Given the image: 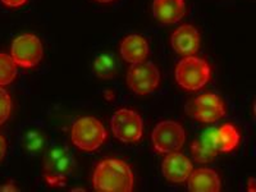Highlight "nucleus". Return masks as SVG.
<instances>
[{
	"label": "nucleus",
	"mask_w": 256,
	"mask_h": 192,
	"mask_svg": "<svg viewBox=\"0 0 256 192\" xmlns=\"http://www.w3.org/2000/svg\"><path fill=\"white\" fill-rule=\"evenodd\" d=\"M44 49L40 38L32 34H24L14 38L10 49V56L22 68L36 67L42 59Z\"/></svg>",
	"instance_id": "obj_7"
},
{
	"label": "nucleus",
	"mask_w": 256,
	"mask_h": 192,
	"mask_svg": "<svg viewBox=\"0 0 256 192\" xmlns=\"http://www.w3.org/2000/svg\"><path fill=\"white\" fill-rule=\"evenodd\" d=\"M194 170L192 162L178 152H172L166 155L162 162V173L164 178L173 184H182L188 180L190 174Z\"/></svg>",
	"instance_id": "obj_10"
},
{
	"label": "nucleus",
	"mask_w": 256,
	"mask_h": 192,
	"mask_svg": "<svg viewBox=\"0 0 256 192\" xmlns=\"http://www.w3.org/2000/svg\"><path fill=\"white\" fill-rule=\"evenodd\" d=\"M152 14L163 24H174L186 14L184 0H154Z\"/></svg>",
	"instance_id": "obj_12"
},
{
	"label": "nucleus",
	"mask_w": 256,
	"mask_h": 192,
	"mask_svg": "<svg viewBox=\"0 0 256 192\" xmlns=\"http://www.w3.org/2000/svg\"><path fill=\"white\" fill-rule=\"evenodd\" d=\"M190 114L202 123H216L227 114V106L216 94H202L191 102Z\"/></svg>",
	"instance_id": "obj_9"
},
{
	"label": "nucleus",
	"mask_w": 256,
	"mask_h": 192,
	"mask_svg": "<svg viewBox=\"0 0 256 192\" xmlns=\"http://www.w3.org/2000/svg\"><path fill=\"white\" fill-rule=\"evenodd\" d=\"M27 0H2V3L6 6H10V8H18V6H24Z\"/></svg>",
	"instance_id": "obj_22"
},
{
	"label": "nucleus",
	"mask_w": 256,
	"mask_h": 192,
	"mask_svg": "<svg viewBox=\"0 0 256 192\" xmlns=\"http://www.w3.org/2000/svg\"><path fill=\"white\" fill-rule=\"evenodd\" d=\"M170 45L180 56H195L200 48V34L192 24H182L170 36Z\"/></svg>",
	"instance_id": "obj_11"
},
{
	"label": "nucleus",
	"mask_w": 256,
	"mask_h": 192,
	"mask_svg": "<svg viewBox=\"0 0 256 192\" xmlns=\"http://www.w3.org/2000/svg\"><path fill=\"white\" fill-rule=\"evenodd\" d=\"M92 184L96 191L131 192L134 176L124 160L106 158L96 164L92 173Z\"/></svg>",
	"instance_id": "obj_1"
},
{
	"label": "nucleus",
	"mask_w": 256,
	"mask_h": 192,
	"mask_svg": "<svg viewBox=\"0 0 256 192\" xmlns=\"http://www.w3.org/2000/svg\"><path fill=\"white\" fill-rule=\"evenodd\" d=\"M187 180L191 192H219L222 188L219 174L210 168H198L192 170Z\"/></svg>",
	"instance_id": "obj_13"
},
{
	"label": "nucleus",
	"mask_w": 256,
	"mask_h": 192,
	"mask_svg": "<svg viewBox=\"0 0 256 192\" xmlns=\"http://www.w3.org/2000/svg\"><path fill=\"white\" fill-rule=\"evenodd\" d=\"M72 191H84V188H72Z\"/></svg>",
	"instance_id": "obj_26"
},
{
	"label": "nucleus",
	"mask_w": 256,
	"mask_h": 192,
	"mask_svg": "<svg viewBox=\"0 0 256 192\" xmlns=\"http://www.w3.org/2000/svg\"><path fill=\"white\" fill-rule=\"evenodd\" d=\"M13 104L12 99L6 90H4L3 86H0V126L6 123L8 118L12 114Z\"/></svg>",
	"instance_id": "obj_20"
},
{
	"label": "nucleus",
	"mask_w": 256,
	"mask_h": 192,
	"mask_svg": "<svg viewBox=\"0 0 256 192\" xmlns=\"http://www.w3.org/2000/svg\"><path fill=\"white\" fill-rule=\"evenodd\" d=\"M186 142V131L176 120H162L152 132V148L160 155L178 152Z\"/></svg>",
	"instance_id": "obj_5"
},
{
	"label": "nucleus",
	"mask_w": 256,
	"mask_h": 192,
	"mask_svg": "<svg viewBox=\"0 0 256 192\" xmlns=\"http://www.w3.org/2000/svg\"><path fill=\"white\" fill-rule=\"evenodd\" d=\"M108 137L106 130L94 116H82L70 128V140L76 148L84 152H95L104 145Z\"/></svg>",
	"instance_id": "obj_4"
},
{
	"label": "nucleus",
	"mask_w": 256,
	"mask_h": 192,
	"mask_svg": "<svg viewBox=\"0 0 256 192\" xmlns=\"http://www.w3.org/2000/svg\"><path fill=\"white\" fill-rule=\"evenodd\" d=\"M45 145H46V137H45L44 132L31 130V131L26 132V134L24 136V148L30 154H40L44 150Z\"/></svg>",
	"instance_id": "obj_18"
},
{
	"label": "nucleus",
	"mask_w": 256,
	"mask_h": 192,
	"mask_svg": "<svg viewBox=\"0 0 256 192\" xmlns=\"http://www.w3.org/2000/svg\"><path fill=\"white\" fill-rule=\"evenodd\" d=\"M120 52L122 58L128 63H141L148 56V44L144 36L128 35L120 42Z\"/></svg>",
	"instance_id": "obj_14"
},
{
	"label": "nucleus",
	"mask_w": 256,
	"mask_h": 192,
	"mask_svg": "<svg viewBox=\"0 0 256 192\" xmlns=\"http://www.w3.org/2000/svg\"><path fill=\"white\" fill-rule=\"evenodd\" d=\"M176 81L180 88L188 91L202 88L212 78V67L204 59L196 56H184L178 62L174 70Z\"/></svg>",
	"instance_id": "obj_3"
},
{
	"label": "nucleus",
	"mask_w": 256,
	"mask_h": 192,
	"mask_svg": "<svg viewBox=\"0 0 256 192\" xmlns=\"http://www.w3.org/2000/svg\"><path fill=\"white\" fill-rule=\"evenodd\" d=\"M6 154V140L3 134H0V163L3 162Z\"/></svg>",
	"instance_id": "obj_21"
},
{
	"label": "nucleus",
	"mask_w": 256,
	"mask_h": 192,
	"mask_svg": "<svg viewBox=\"0 0 256 192\" xmlns=\"http://www.w3.org/2000/svg\"><path fill=\"white\" fill-rule=\"evenodd\" d=\"M17 76V64L8 54L0 52V86L12 84Z\"/></svg>",
	"instance_id": "obj_19"
},
{
	"label": "nucleus",
	"mask_w": 256,
	"mask_h": 192,
	"mask_svg": "<svg viewBox=\"0 0 256 192\" xmlns=\"http://www.w3.org/2000/svg\"><path fill=\"white\" fill-rule=\"evenodd\" d=\"M92 68L96 77L104 80L113 78L116 74V70H118L116 59L112 54L104 52V54H100V56H96Z\"/></svg>",
	"instance_id": "obj_17"
},
{
	"label": "nucleus",
	"mask_w": 256,
	"mask_h": 192,
	"mask_svg": "<svg viewBox=\"0 0 256 192\" xmlns=\"http://www.w3.org/2000/svg\"><path fill=\"white\" fill-rule=\"evenodd\" d=\"M160 82L158 67L150 62L132 64L127 73V84L137 95H148L156 90Z\"/></svg>",
	"instance_id": "obj_8"
},
{
	"label": "nucleus",
	"mask_w": 256,
	"mask_h": 192,
	"mask_svg": "<svg viewBox=\"0 0 256 192\" xmlns=\"http://www.w3.org/2000/svg\"><path fill=\"white\" fill-rule=\"evenodd\" d=\"M96 2H99V3H112L114 0H96Z\"/></svg>",
	"instance_id": "obj_25"
},
{
	"label": "nucleus",
	"mask_w": 256,
	"mask_h": 192,
	"mask_svg": "<svg viewBox=\"0 0 256 192\" xmlns=\"http://www.w3.org/2000/svg\"><path fill=\"white\" fill-rule=\"evenodd\" d=\"M212 131H214V128H209L191 144L192 156L196 163H210L218 156V150H216L214 138H212Z\"/></svg>",
	"instance_id": "obj_15"
},
{
	"label": "nucleus",
	"mask_w": 256,
	"mask_h": 192,
	"mask_svg": "<svg viewBox=\"0 0 256 192\" xmlns=\"http://www.w3.org/2000/svg\"><path fill=\"white\" fill-rule=\"evenodd\" d=\"M255 184H256L255 178H252V177L248 178V192H255L256 191Z\"/></svg>",
	"instance_id": "obj_24"
},
{
	"label": "nucleus",
	"mask_w": 256,
	"mask_h": 192,
	"mask_svg": "<svg viewBox=\"0 0 256 192\" xmlns=\"http://www.w3.org/2000/svg\"><path fill=\"white\" fill-rule=\"evenodd\" d=\"M110 128L114 137L123 144H136L142 138V118L132 109H118L112 116Z\"/></svg>",
	"instance_id": "obj_6"
},
{
	"label": "nucleus",
	"mask_w": 256,
	"mask_h": 192,
	"mask_svg": "<svg viewBox=\"0 0 256 192\" xmlns=\"http://www.w3.org/2000/svg\"><path fill=\"white\" fill-rule=\"evenodd\" d=\"M77 168L76 159L66 146L50 148L44 158L42 176L52 187H64L67 180L74 174Z\"/></svg>",
	"instance_id": "obj_2"
},
{
	"label": "nucleus",
	"mask_w": 256,
	"mask_h": 192,
	"mask_svg": "<svg viewBox=\"0 0 256 192\" xmlns=\"http://www.w3.org/2000/svg\"><path fill=\"white\" fill-rule=\"evenodd\" d=\"M0 191L2 192H9V191L16 192V191H18V188L14 186V184H13V182H10V184H6V186H0Z\"/></svg>",
	"instance_id": "obj_23"
},
{
	"label": "nucleus",
	"mask_w": 256,
	"mask_h": 192,
	"mask_svg": "<svg viewBox=\"0 0 256 192\" xmlns=\"http://www.w3.org/2000/svg\"><path fill=\"white\" fill-rule=\"evenodd\" d=\"M212 138L218 152H233L241 142V134L232 123H224L220 127L214 128Z\"/></svg>",
	"instance_id": "obj_16"
}]
</instances>
